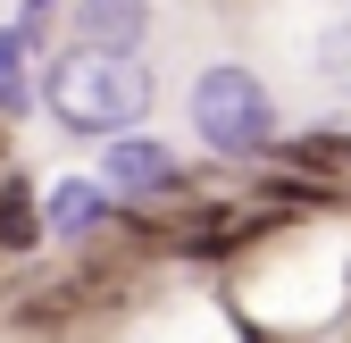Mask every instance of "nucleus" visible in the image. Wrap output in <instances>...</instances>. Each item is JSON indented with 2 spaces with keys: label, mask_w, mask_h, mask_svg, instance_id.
<instances>
[{
  "label": "nucleus",
  "mask_w": 351,
  "mask_h": 343,
  "mask_svg": "<svg viewBox=\"0 0 351 343\" xmlns=\"http://www.w3.org/2000/svg\"><path fill=\"white\" fill-rule=\"evenodd\" d=\"M17 59H25V34H0V109H25V75H17Z\"/></svg>",
  "instance_id": "6"
},
{
  "label": "nucleus",
  "mask_w": 351,
  "mask_h": 343,
  "mask_svg": "<svg viewBox=\"0 0 351 343\" xmlns=\"http://www.w3.org/2000/svg\"><path fill=\"white\" fill-rule=\"evenodd\" d=\"M0 243H9V251H25V243H34V193H25V185L0 193Z\"/></svg>",
  "instance_id": "5"
},
{
  "label": "nucleus",
  "mask_w": 351,
  "mask_h": 343,
  "mask_svg": "<svg viewBox=\"0 0 351 343\" xmlns=\"http://www.w3.org/2000/svg\"><path fill=\"white\" fill-rule=\"evenodd\" d=\"M101 209H109V185H67V193H51V226L59 235H84Z\"/></svg>",
  "instance_id": "4"
},
{
  "label": "nucleus",
  "mask_w": 351,
  "mask_h": 343,
  "mask_svg": "<svg viewBox=\"0 0 351 343\" xmlns=\"http://www.w3.org/2000/svg\"><path fill=\"white\" fill-rule=\"evenodd\" d=\"M51 109L75 134H125L151 109V75L134 67V51H67L51 67Z\"/></svg>",
  "instance_id": "1"
},
{
  "label": "nucleus",
  "mask_w": 351,
  "mask_h": 343,
  "mask_svg": "<svg viewBox=\"0 0 351 343\" xmlns=\"http://www.w3.org/2000/svg\"><path fill=\"white\" fill-rule=\"evenodd\" d=\"M109 185L117 193H159V185H176V159L159 143H109Z\"/></svg>",
  "instance_id": "3"
},
{
  "label": "nucleus",
  "mask_w": 351,
  "mask_h": 343,
  "mask_svg": "<svg viewBox=\"0 0 351 343\" xmlns=\"http://www.w3.org/2000/svg\"><path fill=\"white\" fill-rule=\"evenodd\" d=\"M84 25H93V34H117V51H125V34H143V9H134V0H117V9H101V0H93Z\"/></svg>",
  "instance_id": "7"
},
{
  "label": "nucleus",
  "mask_w": 351,
  "mask_h": 343,
  "mask_svg": "<svg viewBox=\"0 0 351 343\" xmlns=\"http://www.w3.org/2000/svg\"><path fill=\"white\" fill-rule=\"evenodd\" d=\"M193 126H201V143H217V151H268V134H276L268 84L243 75V67H209L193 84Z\"/></svg>",
  "instance_id": "2"
}]
</instances>
